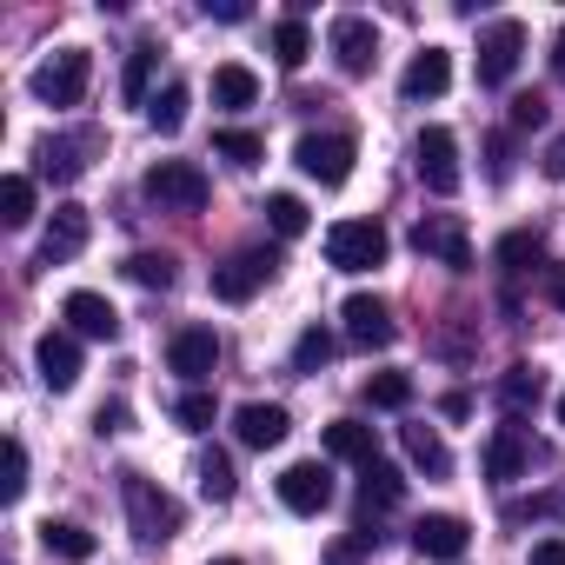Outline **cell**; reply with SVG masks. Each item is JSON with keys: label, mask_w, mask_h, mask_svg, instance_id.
I'll return each instance as SVG.
<instances>
[{"label": "cell", "mask_w": 565, "mask_h": 565, "mask_svg": "<svg viewBox=\"0 0 565 565\" xmlns=\"http://www.w3.org/2000/svg\"><path fill=\"white\" fill-rule=\"evenodd\" d=\"M120 499H127V525L140 545H167L180 532V499L160 492L147 472H120Z\"/></svg>", "instance_id": "cell-1"}, {"label": "cell", "mask_w": 565, "mask_h": 565, "mask_svg": "<svg viewBox=\"0 0 565 565\" xmlns=\"http://www.w3.org/2000/svg\"><path fill=\"white\" fill-rule=\"evenodd\" d=\"M140 193H147L160 213H200L213 186H206V173H200L193 160H153L147 180H140Z\"/></svg>", "instance_id": "cell-2"}, {"label": "cell", "mask_w": 565, "mask_h": 565, "mask_svg": "<svg viewBox=\"0 0 565 565\" xmlns=\"http://www.w3.org/2000/svg\"><path fill=\"white\" fill-rule=\"evenodd\" d=\"M413 173H419V186L426 193H459V140H452V127H426L419 140H413Z\"/></svg>", "instance_id": "cell-3"}, {"label": "cell", "mask_w": 565, "mask_h": 565, "mask_svg": "<svg viewBox=\"0 0 565 565\" xmlns=\"http://www.w3.org/2000/svg\"><path fill=\"white\" fill-rule=\"evenodd\" d=\"M327 259L340 273H373L386 259V226L380 220H340V226H327Z\"/></svg>", "instance_id": "cell-4"}, {"label": "cell", "mask_w": 565, "mask_h": 565, "mask_svg": "<svg viewBox=\"0 0 565 565\" xmlns=\"http://www.w3.org/2000/svg\"><path fill=\"white\" fill-rule=\"evenodd\" d=\"M279 266H287V259H279L273 246H246V253H233L226 266H213V294L239 307V300H253V294L266 287V279H273Z\"/></svg>", "instance_id": "cell-5"}, {"label": "cell", "mask_w": 565, "mask_h": 565, "mask_svg": "<svg viewBox=\"0 0 565 565\" xmlns=\"http://www.w3.org/2000/svg\"><path fill=\"white\" fill-rule=\"evenodd\" d=\"M87 74H94V61L81 54V47H61L54 61H41L34 67V100H47V107H74L81 94H87Z\"/></svg>", "instance_id": "cell-6"}, {"label": "cell", "mask_w": 565, "mask_h": 565, "mask_svg": "<svg viewBox=\"0 0 565 565\" xmlns=\"http://www.w3.org/2000/svg\"><path fill=\"white\" fill-rule=\"evenodd\" d=\"M294 160H300V173L320 180V186H347V180H353V140H347V134H307V140L294 147Z\"/></svg>", "instance_id": "cell-7"}, {"label": "cell", "mask_w": 565, "mask_h": 565, "mask_svg": "<svg viewBox=\"0 0 565 565\" xmlns=\"http://www.w3.org/2000/svg\"><path fill=\"white\" fill-rule=\"evenodd\" d=\"M279 505L300 512V519L327 512V505H333V472H327L320 459H294L287 472H279Z\"/></svg>", "instance_id": "cell-8"}, {"label": "cell", "mask_w": 565, "mask_h": 565, "mask_svg": "<svg viewBox=\"0 0 565 565\" xmlns=\"http://www.w3.org/2000/svg\"><path fill=\"white\" fill-rule=\"evenodd\" d=\"M519 54H525V28L519 21H492L479 34V87H505L519 74Z\"/></svg>", "instance_id": "cell-9"}, {"label": "cell", "mask_w": 565, "mask_h": 565, "mask_svg": "<svg viewBox=\"0 0 565 565\" xmlns=\"http://www.w3.org/2000/svg\"><path fill=\"white\" fill-rule=\"evenodd\" d=\"M413 253H426V259H439V266H452V273L472 266V239H466V226H459L452 213H426V220L413 226Z\"/></svg>", "instance_id": "cell-10"}, {"label": "cell", "mask_w": 565, "mask_h": 565, "mask_svg": "<svg viewBox=\"0 0 565 565\" xmlns=\"http://www.w3.org/2000/svg\"><path fill=\"white\" fill-rule=\"evenodd\" d=\"M327 47H333V61H340L347 81L373 74V61H380V34H373V21H360V14H340L333 34H327Z\"/></svg>", "instance_id": "cell-11"}, {"label": "cell", "mask_w": 565, "mask_h": 565, "mask_svg": "<svg viewBox=\"0 0 565 565\" xmlns=\"http://www.w3.org/2000/svg\"><path fill=\"white\" fill-rule=\"evenodd\" d=\"M87 233H94V220H87V206H54V220H47V233H41V253H34V266H67L81 246H87Z\"/></svg>", "instance_id": "cell-12"}, {"label": "cell", "mask_w": 565, "mask_h": 565, "mask_svg": "<svg viewBox=\"0 0 565 565\" xmlns=\"http://www.w3.org/2000/svg\"><path fill=\"white\" fill-rule=\"evenodd\" d=\"M167 366H173L186 386L213 380V366H220V340H213V327H180V333L167 340Z\"/></svg>", "instance_id": "cell-13"}, {"label": "cell", "mask_w": 565, "mask_h": 565, "mask_svg": "<svg viewBox=\"0 0 565 565\" xmlns=\"http://www.w3.org/2000/svg\"><path fill=\"white\" fill-rule=\"evenodd\" d=\"M466 545H472V532H466V519H452V512H426V519L413 525V552L433 558V565H459Z\"/></svg>", "instance_id": "cell-14"}, {"label": "cell", "mask_w": 565, "mask_h": 565, "mask_svg": "<svg viewBox=\"0 0 565 565\" xmlns=\"http://www.w3.org/2000/svg\"><path fill=\"white\" fill-rule=\"evenodd\" d=\"M340 320H347V340L366 347V353H373V347H393V333H399L393 313H386V300H373V294H353V300L340 307Z\"/></svg>", "instance_id": "cell-15"}, {"label": "cell", "mask_w": 565, "mask_h": 565, "mask_svg": "<svg viewBox=\"0 0 565 565\" xmlns=\"http://www.w3.org/2000/svg\"><path fill=\"white\" fill-rule=\"evenodd\" d=\"M446 87H452V54H446V47L413 54L406 74H399V94H406V100H439Z\"/></svg>", "instance_id": "cell-16"}, {"label": "cell", "mask_w": 565, "mask_h": 565, "mask_svg": "<svg viewBox=\"0 0 565 565\" xmlns=\"http://www.w3.org/2000/svg\"><path fill=\"white\" fill-rule=\"evenodd\" d=\"M233 433H239V446L266 452V446H279V439L294 433V419H287V406H266V399H253V406H239V413H233Z\"/></svg>", "instance_id": "cell-17"}, {"label": "cell", "mask_w": 565, "mask_h": 565, "mask_svg": "<svg viewBox=\"0 0 565 565\" xmlns=\"http://www.w3.org/2000/svg\"><path fill=\"white\" fill-rule=\"evenodd\" d=\"M61 313H67V327H74L81 340H114V333H120V313H114L107 294H87V287H81V294H67Z\"/></svg>", "instance_id": "cell-18"}, {"label": "cell", "mask_w": 565, "mask_h": 565, "mask_svg": "<svg viewBox=\"0 0 565 565\" xmlns=\"http://www.w3.org/2000/svg\"><path fill=\"white\" fill-rule=\"evenodd\" d=\"M34 366H41V380H47L54 393H67V386L81 380V340H74V333H47V340L34 347Z\"/></svg>", "instance_id": "cell-19"}, {"label": "cell", "mask_w": 565, "mask_h": 565, "mask_svg": "<svg viewBox=\"0 0 565 565\" xmlns=\"http://www.w3.org/2000/svg\"><path fill=\"white\" fill-rule=\"evenodd\" d=\"M525 459H532V446H525L519 426H499V433L486 439V479H492V486H512V479L525 472Z\"/></svg>", "instance_id": "cell-20"}, {"label": "cell", "mask_w": 565, "mask_h": 565, "mask_svg": "<svg viewBox=\"0 0 565 565\" xmlns=\"http://www.w3.org/2000/svg\"><path fill=\"white\" fill-rule=\"evenodd\" d=\"M539 399H545V373H539V366H505V373H499V406H505V419L539 413Z\"/></svg>", "instance_id": "cell-21"}, {"label": "cell", "mask_w": 565, "mask_h": 565, "mask_svg": "<svg viewBox=\"0 0 565 565\" xmlns=\"http://www.w3.org/2000/svg\"><path fill=\"white\" fill-rule=\"evenodd\" d=\"M327 452L366 472V466L380 459V439H373V426H366V419H333V426H327Z\"/></svg>", "instance_id": "cell-22"}, {"label": "cell", "mask_w": 565, "mask_h": 565, "mask_svg": "<svg viewBox=\"0 0 565 565\" xmlns=\"http://www.w3.org/2000/svg\"><path fill=\"white\" fill-rule=\"evenodd\" d=\"M41 545H47V558H67V565H87L100 552V539L87 525H74V519H47L41 525Z\"/></svg>", "instance_id": "cell-23"}, {"label": "cell", "mask_w": 565, "mask_h": 565, "mask_svg": "<svg viewBox=\"0 0 565 565\" xmlns=\"http://www.w3.org/2000/svg\"><path fill=\"white\" fill-rule=\"evenodd\" d=\"M100 147V134H67V140H41V173L47 180H74L87 160L81 153H94Z\"/></svg>", "instance_id": "cell-24"}, {"label": "cell", "mask_w": 565, "mask_h": 565, "mask_svg": "<svg viewBox=\"0 0 565 565\" xmlns=\"http://www.w3.org/2000/svg\"><path fill=\"white\" fill-rule=\"evenodd\" d=\"M253 100H259V74H253V67H239V61L213 67V107L239 114V107H253Z\"/></svg>", "instance_id": "cell-25"}, {"label": "cell", "mask_w": 565, "mask_h": 565, "mask_svg": "<svg viewBox=\"0 0 565 565\" xmlns=\"http://www.w3.org/2000/svg\"><path fill=\"white\" fill-rule=\"evenodd\" d=\"M399 439H406V459H413L426 479H446V472H452V452H446V439H439L433 426H406Z\"/></svg>", "instance_id": "cell-26"}, {"label": "cell", "mask_w": 565, "mask_h": 565, "mask_svg": "<svg viewBox=\"0 0 565 565\" xmlns=\"http://www.w3.org/2000/svg\"><path fill=\"white\" fill-rule=\"evenodd\" d=\"M399 492H406L399 466L373 459V466H366V479H360V505H366V519H373V512H386V505H399Z\"/></svg>", "instance_id": "cell-27"}, {"label": "cell", "mask_w": 565, "mask_h": 565, "mask_svg": "<svg viewBox=\"0 0 565 565\" xmlns=\"http://www.w3.org/2000/svg\"><path fill=\"white\" fill-rule=\"evenodd\" d=\"M307 54H313V34H307V14H287V21H279V28H273V61H279V67H287V74H294V67H307Z\"/></svg>", "instance_id": "cell-28"}, {"label": "cell", "mask_w": 565, "mask_h": 565, "mask_svg": "<svg viewBox=\"0 0 565 565\" xmlns=\"http://www.w3.org/2000/svg\"><path fill=\"white\" fill-rule=\"evenodd\" d=\"M266 220H273V233H279V239H300V233L313 226V213H307V200H300V193H266Z\"/></svg>", "instance_id": "cell-29"}, {"label": "cell", "mask_w": 565, "mask_h": 565, "mask_svg": "<svg viewBox=\"0 0 565 565\" xmlns=\"http://www.w3.org/2000/svg\"><path fill=\"white\" fill-rule=\"evenodd\" d=\"M127 279H134V287H147V294H167L173 279H180V266H173V253H134L127 259Z\"/></svg>", "instance_id": "cell-30"}, {"label": "cell", "mask_w": 565, "mask_h": 565, "mask_svg": "<svg viewBox=\"0 0 565 565\" xmlns=\"http://www.w3.org/2000/svg\"><path fill=\"white\" fill-rule=\"evenodd\" d=\"M186 107H193V94H186L180 81H167V87L153 94V107H147L153 134H180V127H186Z\"/></svg>", "instance_id": "cell-31"}, {"label": "cell", "mask_w": 565, "mask_h": 565, "mask_svg": "<svg viewBox=\"0 0 565 565\" xmlns=\"http://www.w3.org/2000/svg\"><path fill=\"white\" fill-rule=\"evenodd\" d=\"M532 259H545V233L539 226H519V233L499 239V266L505 273H532Z\"/></svg>", "instance_id": "cell-32"}, {"label": "cell", "mask_w": 565, "mask_h": 565, "mask_svg": "<svg viewBox=\"0 0 565 565\" xmlns=\"http://www.w3.org/2000/svg\"><path fill=\"white\" fill-rule=\"evenodd\" d=\"M366 406L406 413V406H413V373H373V380H366Z\"/></svg>", "instance_id": "cell-33"}, {"label": "cell", "mask_w": 565, "mask_h": 565, "mask_svg": "<svg viewBox=\"0 0 565 565\" xmlns=\"http://www.w3.org/2000/svg\"><path fill=\"white\" fill-rule=\"evenodd\" d=\"M0 220H8V226H28V220H34V180H28V173H8V180H0Z\"/></svg>", "instance_id": "cell-34"}, {"label": "cell", "mask_w": 565, "mask_h": 565, "mask_svg": "<svg viewBox=\"0 0 565 565\" xmlns=\"http://www.w3.org/2000/svg\"><path fill=\"white\" fill-rule=\"evenodd\" d=\"M153 61H160L153 47H134V54H127V74H120V94H127L134 107H153V100H147V94H153Z\"/></svg>", "instance_id": "cell-35"}, {"label": "cell", "mask_w": 565, "mask_h": 565, "mask_svg": "<svg viewBox=\"0 0 565 565\" xmlns=\"http://www.w3.org/2000/svg\"><path fill=\"white\" fill-rule=\"evenodd\" d=\"M200 492H206L213 505H226V499L239 492V479H233V459H226V452H200Z\"/></svg>", "instance_id": "cell-36"}, {"label": "cell", "mask_w": 565, "mask_h": 565, "mask_svg": "<svg viewBox=\"0 0 565 565\" xmlns=\"http://www.w3.org/2000/svg\"><path fill=\"white\" fill-rule=\"evenodd\" d=\"M213 153H226L233 167H259L266 147H259V134H246V127H220V134H213Z\"/></svg>", "instance_id": "cell-37"}, {"label": "cell", "mask_w": 565, "mask_h": 565, "mask_svg": "<svg viewBox=\"0 0 565 565\" xmlns=\"http://www.w3.org/2000/svg\"><path fill=\"white\" fill-rule=\"evenodd\" d=\"M327 360H333V333L327 327H307L300 347H294V373H320Z\"/></svg>", "instance_id": "cell-38"}, {"label": "cell", "mask_w": 565, "mask_h": 565, "mask_svg": "<svg viewBox=\"0 0 565 565\" xmlns=\"http://www.w3.org/2000/svg\"><path fill=\"white\" fill-rule=\"evenodd\" d=\"M173 419H180L186 433H206V426H213V393H180Z\"/></svg>", "instance_id": "cell-39"}, {"label": "cell", "mask_w": 565, "mask_h": 565, "mask_svg": "<svg viewBox=\"0 0 565 565\" xmlns=\"http://www.w3.org/2000/svg\"><path fill=\"white\" fill-rule=\"evenodd\" d=\"M21 492H28V446H21V439H8V479H0V499L14 505Z\"/></svg>", "instance_id": "cell-40"}, {"label": "cell", "mask_w": 565, "mask_h": 565, "mask_svg": "<svg viewBox=\"0 0 565 565\" xmlns=\"http://www.w3.org/2000/svg\"><path fill=\"white\" fill-rule=\"evenodd\" d=\"M512 127H519V134H525V127H545V100H539V94H519V100H512Z\"/></svg>", "instance_id": "cell-41"}, {"label": "cell", "mask_w": 565, "mask_h": 565, "mask_svg": "<svg viewBox=\"0 0 565 565\" xmlns=\"http://www.w3.org/2000/svg\"><path fill=\"white\" fill-rule=\"evenodd\" d=\"M94 433L107 439V433H127V399H100V413H94Z\"/></svg>", "instance_id": "cell-42"}, {"label": "cell", "mask_w": 565, "mask_h": 565, "mask_svg": "<svg viewBox=\"0 0 565 565\" xmlns=\"http://www.w3.org/2000/svg\"><path fill=\"white\" fill-rule=\"evenodd\" d=\"M525 512L532 519H565V492H539L532 505H512V519H525Z\"/></svg>", "instance_id": "cell-43"}, {"label": "cell", "mask_w": 565, "mask_h": 565, "mask_svg": "<svg viewBox=\"0 0 565 565\" xmlns=\"http://www.w3.org/2000/svg\"><path fill=\"white\" fill-rule=\"evenodd\" d=\"M253 8H246V0H206V21H226V28H239Z\"/></svg>", "instance_id": "cell-44"}, {"label": "cell", "mask_w": 565, "mask_h": 565, "mask_svg": "<svg viewBox=\"0 0 565 565\" xmlns=\"http://www.w3.org/2000/svg\"><path fill=\"white\" fill-rule=\"evenodd\" d=\"M539 287H545V300L565 313V266H539Z\"/></svg>", "instance_id": "cell-45"}, {"label": "cell", "mask_w": 565, "mask_h": 565, "mask_svg": "<svg viewBox=\"0 0 565 565\" xmlns=\"http://www.w3.org/2000/svg\"><path fill=\"white\" fill-rule=\"evenodd\" d=\"M525 565H565V539H545V545H532V558Z\"/></svg>", "instance_id": "cell-46"}, {"label": "cell", "mask_w": 565, "mask_h": 565, "mask_svg": "<svg viewBox=\"0 0 565 565\" xmlns=\"http://www.w3.org/2000/svg\"><path fill=\"white\" fill-rule=\"evenodd\" d=\"M545 180H565V134L545 147Z\"/></svg>", "instance_id": "cell-47"}, {"label": "cell", "mask_w": 565, "mask_h": 565, "mask_svg": "<svg viewBox=\"0 0 565 565\" xmlns=\"http://www.w3.org/2000/svg\"><path fill=\"white\" fill-rule=\"evenodd\" d=\"M505 173H512V147H505V134H499V140H492V180H505Z\"/></svg>", "instance_id": "cell-48"}, {"label": "cell", "mask_w": 565, "mask_h": 565, "mask_svg": "<svg viewBox=\"0 0 565 565\" xmlns=\"http://www.w3.org/2000/svg\"><path fill=\"white\" fill-rule=\"evenodd\" d=\"M439 413H446V419H466V413H472V399H466V393H446V399H439Z\"/></svg>", "instance_id": "cell-49"}, {"label": "cell", "mask_w": 565, "mask_h": 565, "mask_svg": "<svg viewBox=\"0 0 565 565\" xmlns=\"http://www.w3.org/2000/svg\"><path fill=\"white\" fill-rule=\"evenodd\" d=\"M552 74H558V81H565V28H558V34H552Z\"/></svg>", "instance_id": "cell-50"}, {"label": "cell", "mask_w": 565, "mask_h": 565, "mask_svg": "<svg viewBox=\"0 0 565 565\" xmlns=\"http://www.w3.org/2000/svg\"><path fill=\"white\" fill-rule=\"evenodd\" d=\"M558 426H565V393H558Z\"/></svg>", "instance_id": "cell-51"}, {"label": "cell", "mask_w": 565, "mask_h": 565, "mask_svg": "<svg viewBox=\"0 0 565 565\" xmlns=\"http://www.w3.org/2000/svg\"><path fill=\"white\" fill-rule=\"evenodd\" d=\"M213 565H239V558H213Z\"/></svg>", "instance_id": "cell-52"}]
</instances>
